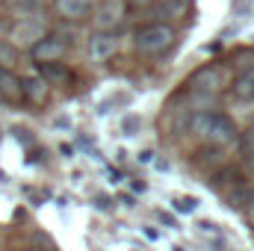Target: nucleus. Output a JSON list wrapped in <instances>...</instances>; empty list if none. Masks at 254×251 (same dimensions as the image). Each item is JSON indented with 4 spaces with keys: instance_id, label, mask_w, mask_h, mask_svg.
<instances>
[{
    "instance_id": "1",
    "label": "nucleus",
    "mask_w": 254,
    "mask_h": 251,
    "mask_svg": "<svg viewBox=\"0 0 254 251\" xmlns=\"http://www.w3.org/2000/svg\"><path fill=\"white\" fill-rule=\"evenodd\" d=\"M192 130H195L204 142H210V145H216V148H225V145H231V142L237 139V125H234L228 116L210 113V110H201V113L192 116Z\"/></svg>"
},
{
    "instance_id": "2",
    "label": "nucleus",
    "mask_w": 254,
    "mask_h": 251,
    "mask_svg": "<svg viewBox=\"0 0 254 251\" xmlns=\"http://www.w3.org/2000/svg\"><path fill=\"white\" fill-rule=\"evenodd\" d=\"M175 45V30L169 24H148L142 30H136L133 36V48L145 57H160Z\"/></svg>"
},
{
    "instance_id": "3",
    "label": "nucleus",
    "mask_w": 254,
    "mask_h": 251,
    "mask_svg": "<svg viewBox=\"0 0 254 251\" xmlns=\"http://www.w3.org/2000/svg\"><path fill=\"white\" fill-rule=\"evenodd\" d=\"M125 15H127V3L125 0H104V3L95 6L92 24H95V30H113V33H116V30L122 27Z\"/></svg>"
},
{
    "instance_id": "4",
    "label": "nucleus",
    "mask_w": 254,
    "mask_h": 251,
    "mask_svg": "<svg viewBox=\"0 0 254 251\" xmlns=\"http://www.w3.org/2000/svg\"><path fill=\"white\" fill-rule=\"evenodd\" d=\"M116 51H119V36L113 30H95L86 42V54L95 63H104V60L116 57Z\"/></svg>"
},
{
    "instance_id": "5",
    "label": "nucleus",
    "mask_w": 254,
    "mask_h": 251,
    "mask_svg": "<svg viewBox=\"0 0 254 251\" xmlns=\"http://www.w3.org/2000/svg\"><path fill=\"white\" fill-rule=\"evenodd\" d=\"M65 39L63 36H42L33 48H30V54H33V60L36 63H60V57L65 54Z\"/></svg>"
},
{
    "instance_id": "6",
    "label": "nucleus",
    "mask_w": 254,
    "mask_h": 251,
    "mask_svg": "<svg viewBox=\"0 0 254 251\" xmlns=\"http://www.w3.org/2000/svg\"><path fill=\"white\" fill-rule=\"evenodd\" d=\"M9 36L18 42V45H36L42 36H45V24L39 21V18H33V15H27V18H18V24L9 30Z\"/></svg>"
},
{
    "instance_id": "7",
    "label": "nucleus",
    "mask_w": 254,
    "mask_h": 251,
    "mask_svg": "<svg viewBox=\"0 0 254 251\" xmlns=\"http://www.w3.org/2000/svg\"><path fill=\"white\" fill-rule=\"evenodd\" d=\"M54 9L65 21H83L95 9V3L92 0H54Z\"/></svg>"
},
{
    "instance_id": "8",
    "label": "nucleus",
    "mask_w": 254,
    "mask_h": 251,
    "mask_svg": "<svg viewBox=\"0 0 254 251\" xmlns=\"http://www.w3.org/2000/svg\"><path fill=\"white\" fill-rule=\"evenodd\" d=\"M219 89V71L216 68H201L190 77V92H207V95H216Z\"/></svg>"
},
{
    "instance_id": "9",
    "label": "nucleus",
    "mask_w": 254,
    "mask_h": 251,
    "mask_svg": "<svg viewBox=\"0 0 254 251\" xmlns=\"http://www.w3.org/2000/svg\"><path fill=\"white\" fill-rule=\"evenodd\" d=\"M21 95L30 101V104H42L48 98V80L45 77H21Z\"/></svg>"
},
{
    "instance_id": "10",
    "label": "nucleus",
    "mask_w": 254,
    "mask_h": 251,
    "mask_svg": "<svg viewBox=\"0 0 254 251\" xmlns=\"http://www.w3.org/2000/svg\"><path fill=\"white\" fill-rule=\"evenodd\" d=\"M234 95L240 101H254V63L243 65V71L234 77Z\"/></svg>"
},
{
    "instance_id": "11",
    "label": "nucleus",
    "mask_w": 254,
    "mask_h": 251,
    "mask_svg": "<svg viewBox=\"0 0 254 251\" xmlns=\"http://www.w3.org/2000/svg\"><path fill=\"white\" fill-rule=\"evenodd\" d=\"M24 95H21V77H15L9 68H0V101H9V104H15V101H21Z\"/></svg>"
},
{
    "instance_id": "12",
    "label": "nucleus",
    "mask_w": 254,
    "mask_h": 251,
    "mask_svg": "<svg viewBox=\"0 0 254 251\" xmlns=\"http://www.w3.org/2000/svg\"><path fill=\"white\" fill-rule=\"evenodd\" d=\"M39 77H45L48 83H65L68 68L63 63H39Z\"/></svg>"
},
{
    "instance_id": "13",
    "label": "nucleus",
    "mask_w": 254,
    "mask_h": 251,
    "mask_svg": "<svg viewBox=\"0 0 254 251\" xmlns=\"http://www.w3.org/2000/svg\"><path fill=\"white\" fill-rule=\"evenodd\" d=\"M39 3H42V0H6V6H9V12H15V18L33 15V12L39 9Z\"/></svg>"
},
{
    "instance_id": "14",
    "label": "nucleus",
    "mask_w": 254,
    "mask_h": 251,
    "mask_svg": "<svg viewBox=\"0 0 254 251\" xmlns=\"http://www.w3.org/2000/svg\"><path fill=\"white\" fill-rule=\"evenodd\" d=\"M15 63H18V51H15V45L0 42V68H12Z\"/></svg>"
},
{
    "instance_id": "15",
    "label": "nucleus",
    "mask_w": 254,
    "mask_h": 251,
    "mask_svg": "<svg viewBox=\"0 0 254 251\" xmlns=\"http://www.w3.org/2000/svg\"><path fill=\"white\" fill-rule=\"evenodd\" d=\"M240 151H243V154H246V157L254 163V125L249 127L243 136H240Z\"/></svg>"
},
{
    "instance_id": "16",
    "label": "nucleus",
    "mask_w": 254,
    "mask_h": 251,
    "mask_svg": "<svg viewBox=\"0 0 254 251\" xmlns=\"http://www.w3.org/2000/svg\"><path fill=\"white\" fill-rule=\"evenodd\" d=\"M175 210H178V213H195V210H198V198H192V195L175 198Z\"/></svg>"
},
{
    "instance_id": "17",
    "label": "nucleus",
    "mask_w": 254,
    "mask_h": 251,
    "mask_svg": "<svg viewBox=\"0 0 254 251\" xmlns=\"http://www.w3.org/2000/svg\"><path fill=\"white\" fill-rule=\"evenodd\" d=\"M249 201H252V192H249L246 187H237L234 192H231V204H237V207H246Z\"/></svg>"
},
{
    "instance_id": "18",
    "label": "nucleus",
    "mask_w": 254,
    "mask_h": 251,
    "mask_svg": "<svg viewBox=\"0 0 254 251\" xmlns=\"http://www.w3.org/2000/svg\"><path fill=\"white\" fill-rule=\"evenodd\" d=\"M136 125H139L136 119H127V122H125V130H133V127H136Z\"/></svg>"
},
{
    "instance_id": "19",
    "label": "nucleus",
    "mask_w": 254,
    "mask_h": 251,
    "mask_svg": "<svg viewBox=\"0 0 254 251\" xmlns=\"http://www.w3.org/2000/svg\"><path fill=\"white\" fill-rule=\"evenodd\" d=\"M127 6H136V3H139V6H145V3H148V0H125Z\"/></svg>"
},
{
    "instance_id": "20",
    "label": "nucleus",
    "mask_w": 254,
    "mask_h": 251,
    "mask_svg": "<svg viewBox=\"0 0 254 251\" xmlns=\"http://www.w3.org/2000/svg\"><path fill=\"white\" fill-rule=\"evenodd\" d=\"M3 30H6V21H3V18H0V33H3Z\"/></svg>"
}]
</instances>
